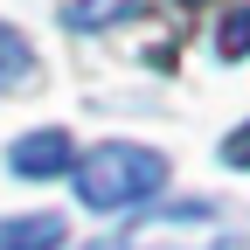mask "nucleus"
I'll use <instances>...</instances> for the list:
<instances>
[{
    "label": "nucleus",
    "instance_id": "nucleus-7",
    "mask_svg": "<svg viewBox=\"0 0 250 250\" xmlns=\"http://www.w3.org/2000/svg\"><path fill=\"white\" fill-rule=\"evenodd\" d=\"M223 56H250V7H236L229 21H223V42H215Z\"/></svg>",
    "mask_w": 250,
    "mask_h": 250
},
{
    "label": "nucleus",
    "instance_id": "nucleus-6",
    "mask_svg": "<svg viewBox=\"0 0 250 250\" xmlns=\"http://www.w3.org/2000/svg\"><path fill=\"white\" fill-rule=\"evenodd\" d=\"M125 14H139V0H70V7H62V21L70 28H111V21H125Z\"/></svg>",
    "mask_w": 250,
    "mask_h": 250
},
{
    "label": "nucleus",
    "instance_id": "nucleus-4",
    "mask_svg": "<svg viewBox=\"0 0 250 250\" xmlns=\"http://www.w3.org/2000/svg\"><path fill=\"white\" fill-rule=\"evenodd\" d=\"M70 223L62 215H14V223H0V250H62Z\"/></svg>",
    "mask_w": 250,
    "mask_h": 250
},
{
    "label": "nucleus",
    "instance_id": "nucleus-5",
    "mask_svg": "<svg viewBox=\"0 0 250 250\" xmlns=\"http://www.w3.org/2000/svg\"><path fill=\"white\" fill-rule=\"evenodd\" d=\"M28 77H35V49L21 42V28L0 21V98H7V90H21Z\"/></svg>",
    "mask_w": 250,
    "mask_h": 250
},
{
    "label": "nucleus",
    "instance_id": "nucleus-1",
    "mask_svg": "<svg viewBox=\"0 0 250 250\" xmlns=\"http://www.w3.org/2000/svg\"><path fill=\"white\" fill-rule=\"evenodd\" d=\"M70 174H77V202H83V208L118 215V208H139L146 195L167 188V153L111 139V146H98V153H83Z\"/></svg>",
    "mask_w": 250,
    "mask_h": 250
},
{
    "label": "nucleus",
    "instance_id": "nucleus-2",
    "mask_svg": "<svg viewBox=\"0 0 250 250\" xmlns=\"http://www.w3.org/2000/svg\"><path fill=\"white\" fill-rule=\"evenodd\" d=\"M223 243H229V229L208 215V202L153 208V215H139V223L118 236V250H223Z\"/></svg>",
    "mask_w": 250,
    "mask_h": 250
},
{
    "label": "nucleus",
    "instance_id": "nucleus-3",
    "mask_svg": "<svg viewBox=\"0 0 250 250\" xmlns=\"http://www.w3.org/2000/svg\"><path fill=\"white\" fill-rule=\"evenodd\" d=\"M7 167L21 174V181H56V174H70L77 167V146H70V132H28V139H14V153H7Z\"/></svg>",
    "mask_w": 250,
    "mask_h": 250
},
{
    "label": "nucleus",
    "instance_id": "nucleus-9",
    "mask_svg": "<svg viewBox=\"0 0 250 250\" xmlns=\"http://www.w3.org/2000/svg\"><path fill=\"white\" fill-rule=\"evenodd\" d=\"M98 250H118V236H111V243H98Z\"/></svg>",
    "mask_w": 250,
    "mask_h": 250
},
{
    "label": "nucleus",
    "instance_id": "nucleus-8",
    "mask_svg": "<svg viewBox=\"0 0 250 250\" xmlns=\"http://www.w3.org/2000/svg\"><path fill=\"white\" fill-rule=\"evenodd\" d=\"M223 160L229 167H250V125H236V132L223 139Z\"/></svg>",
    "mask_w": 250,
    "mask_h": 250
}]
</instances>
